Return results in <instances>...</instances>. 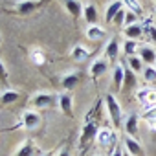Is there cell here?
Here are the masks:
<instances>
[{"label": "cell", "instance_id": "obj_16", "mask_svg": "<svg viewBox=\"0 0 156 156\" xmlns=\"http://www.w3.org/2000/svg\"><path fill=\"white\" fill-rule=\"evenodd\" d=\"M70 55H72V59H73V61H77V62H83V61L90 59V50H87L83 44H75V46L72 48Z\"/></svg>", "mask_w": 156, "mask_h": 156}, {"label": "cell", "instance_id": "obj_15", "mask_svg": "<svg viewBox=\"0 0 156 156\" xmlns=\"http://www.w3.org/2000/svg\"><path fill=\"white\" fill-rule=\"evenodd\" d=\"M64 8L73 19H79L83 15V11H85V8H83V4L79 0H64Z\"/></svg>", "mask_w": 156, "mask_h": 156}, {"label": "cell", "instance_id": "obj_7", "mask_svg": "<svg viewBox=\"0 0 156 156\" xmlns=\"http://www.w3.org/2000/svg\"><path fill=\"white\" fill-rule=\"evenodd\" d=\"M85 37L90 41V42H98V41H103L107 37V30L99 24H88L85 28Z\"/></svg>", "mask_w": 156, "mask_h": 156}, {"label": "cell", "instance_id": "obj_30", "mask_svg": "<svg viewBox=\"0 0 156 156\" xmlns=\"http://www.w3.org/2000/svg\"><path fill=\"white\" fill-rule=\"evenodd\" d=\"M149 92H151V88H149V87L140 88V90L136 92V99H138L141 105H145V103H147V98H149Z\"/></svg>", "mask_w": 156, "mask_h": 156}, {"label": "cell", "instance_id": "obj_38", "mask_svg": "<svg viewBox=\"0 0 156 156\" xmlns=\"http://www.w3.org/2000/svg\"><path fill=\"white\" fill-rule=\"evenodd\" d=\"M57 156H70V152H68V151H66V149H61V151H59V154H57Z\"/></svg>", "mask_w": 156, "mask_h": 156}, {"label": "cell", "instance_id": "obj_34", "mask_svg": "<svg viewBox=\"0 0 156 156\" xmlns=\"http://www.w3.org/2000/svg\"><path fill=\"white\" fill-rule=\"evenodd\" d=\"M143 30H145V33H147V35H149V37H151L154 42H156V26H151V24H147Z\"/></svg>", "mask_w": 156, "mask_h": 156}, {"label": "cell", "instance_id": "obj_2", "mask_svg": "<svg viewBox=\"0 0 156 156\" xmlns=\"http://www.w3.org/2000/svg\"><path fill=\"white\" fill-rule=\"evenodd\" d=\"M22 129H26V130H37L39 127H41V114L35 110V108H31V110H24L22 114H20V123H19Z\"/></svg>", "mask_w": 156, "mask_h": 156}, {"label": "cell", "instance_id": "obj_36", "mask_svg": "<svg viewBox=\"0 0 156 156\" xmlns=\"http://www.w3.org/2000/svg\"><path fill=\"white\" fill-rule=\"evenodd\" d=\"M112 156H125V147H123V145H118V147L114 149Z\"/></svg>", "mask_w": 156, "mask_h": 156}, {"label": "cell", "instance_id": "obj_8", "mask_svg": "<svg viewBox=\"0 0 156 156\" xmlns=\"http://www.w3.org/2000/svg\"><path fill=\"white\" fill-rule=\"evenodd\" d=\"M98 125H96V121H87L85 125H83V130H81V140H79V143L81 145H87L90 140H96V136H98Z\"/></svg>", "mask_w": 156, "mask_h": 156}, {"label": "cell", "instance_id": "obj_5", "mask_svg": "<svg viewBox=\"0 0 156 156\" xmlns=\"http://www.w3.org/2000/svg\"><path fill=\"white\" fill-rule=\"evenodd\" d=\"M138 129H140V116L138 114H129L125 119H123V130H125V136H130L134 140H138Z\"/></svg>", "mask_w": 156, "mask_h": 156}, {"label": "cell", "instance_id": "obj_12", "mask_svg": "<svg viewBox=\"0 0 156 156\" xmlns=\"http://www.w3.org/2000/svg\"><path fill=\"white\" fill-rule=\"evenodd\" d=\"M138 57H140L147 66H154V64H156V51H154V48H151V46H140Z\"/></svg>", "mask_w": 156, "mask_h": 156}, {"label": "cell", "instance_id": "obj_6", "mask_svg": "<svg viewBox=\"0 0 156 156\" xmlns=\"http://www.w3.org/2000/svg\"><path fill=\"white\" fill-rule=\"evenodd\" d=\"M57 105L64 116H70V118L73 116V99H72L70 92H61L57 96Z\"/></svg>", "mask_w": 156, "mask_h": 156}, {"label": "cell", "instance_id": "obj_27", "mask_svg": "<svg viewBox=\"0 0 156 156\" xmlns=\"http://www.w3.org/2000/svg\"><path fill=\"white\" fill-rule=\"evenodd\" d=\"M134 85H136V72H132L130 68H125L123 87H125V88H134Z\"/></svg>", "mask_w": 156, "mask_h": 156}, {"label": "cell", "instance_id": "obj_4", "mask_svg": "<svg viewBox=\"0 0 156 156\" xmlns=\"http://www.w3.org/2000/svg\"><path fill=\"white\" fill-rule=\"evenodd\" d=\"M31 105L33 108H48L51 105H57V96L48 94V92H39L31 98Z\"/></svg>", "mask_w": 156, "mask_h": 156}, {"label": "cell", "instance_id": "obj_9", "mask_svg": "<svg viewBox=\"0 0 156 156\" xmlns=\"http://www.w3.org/2000/svg\"><path fill=\"white\" fill-rule=\"evenodd\" d=\"M119 50H121L119 41H118L116 37H112V39H108V42H107V46H105V53H103V57H105L107 61H114V59H118Z\"/></svg>", "mask_w": 156, "mask_h": 156}, {"label": "cell", "instance_id": "obj_19", "mask_svg": "<svg viewBox=\"0 0 156 156\" xmlns=\"http://www.w3.org/2000/svg\"><path fill=\"white\" fill-rule=\"evenodd\" d=\"M37 6H39V4L35 2V0H19L17 6H15V9H17L19 15H30Z\"/></svg>", "mask_w": 156, "mask_h": 156}, {"label": "cell", "instance_id": "obj_3", "mask_svg": "<svg viewBox=\"0 0 156 156\" xmlns=\"http://www.w3.org/2000/svg\"><path fill=\"white\" fill-rule=\"evenodd\" d=\"M96 141H98L99 147L107 149V147H110V145H114V143L118 141V134H116V130H112V129H108V127H103V129L98 130Z\"/></svg>", "mask_w": 156, "mask_h": 156}, {"label": "cell", "instance_id": "obj_40", "mask_svg": "<svg viewBox=\"0 0 156 156\" xmlns=\"http://www.w3.org/2000/svg\"><path fill=\"white\" fill-rule=\"evenodd\" d=\"M125 156H132V154H130V152H127V151H125Z\"/></svg>", "mask_w": 156, "mask_h": 156}, {"label": "cell", "instance_id": "obj_18", "mask_svg": "<svg viewBox=\"0 0 156 156\" xmlns=\"http://www.w3.org/2000/svg\"><path fill=\"white\" fill-rule=\"evenodd\" d=\"M143 33H145V30H143V26H141L140 22H138V24H132V26H129V28H123L125 39H130V41H138Z\"/></svg>", "mask_w": 156, "mask_h": 156}, {"label": "cell", "instance_id": "obj_21", "mask_svg": "<svg viewBox=\"0 0 156 156\" xmlns=\"http://www.w3.org/2000/svg\"><path fill=\"white\" fill-rule=\"evenodd\" d=\"M121 50L127 57H132V55H138L140 51V44L136 41H130V39H125V42L121 44Z\"/></svg>", "mask_w": 156, "mask_h": 156}, {"label": "cell", "instance_id": "obj_29", "mask_svg": "<svg viewBox=\"0 0 156 156\" xmlns=\"http://www.w3.org/2000/svg\"><path fill=\"white\" fill-rule=\"evenodd\" d=\"M141 118H143L145 123H147V121H156V107H147V108H143Z\"/></svg>", "mask_w": 156, "mask_h": 156}, {"label": "cell", "instance_id": "obj_33", "mask_svg": "<svg viewBox=\"0 0 156 156\" xmlns=\"http://www.w3.org/2000/svg\"><path fill=\"white\" fill-rule=\"evenodd\" d=\"M147 107H156V90H152V88L149 92V98H147V103L143 105V108H147Z\"/></svg>", "mask_w": 156, "mask_h": 156}, {"label": "cell", "instance_id": "obj_24", "mask_svg": "<svg viewBox=\"0 0 156 156\" xmlns=\"http://www.w3.org/2000/svg\"><path fill=\"white\" fill-rule=\"evenodd\" d=\"M33 152H35L33 141H31V140H26V141L19 147V151L15 152V156H33Z\"/></svg>", "mask_w": 156, "mask_h": 156}, {"label": "cell", "instance_id": "obj_25", "mask_svg": "<svg viewBox=\"0 0 156 156\" xmlns=\"http://www.w3.org/2000/svg\"><path fill=\"white\" fill-rule=\"evenodd\" d=\"M127 64H129V68L132 70V72H143V61L138 57V55H132V57H127Z\"/></svg>", "mask_w": 156, "mask_h": 156}, {"label": "cell", "instance_id": "obj_1", "mask_svg": "<svg viewBox=\"0 0 156 156\" xmlns=\"http://www.w3.org/2000/svg\"><path fill=\"white\" fill-rule=\"evenodd\" d=\"M105 105H107V112H108L110 121H112V123H114V127L118 129V127L123 123V110H121L119 101L116 99V96L107 94V98H105Z\"/></svg>", "mask_w": 156, "mask_h": 156}, {"label": "cell", "instance_id": "obj_14", "mask_svg": "<svg viewBox=\"0 0 156 156\" xmlns=\"http://www.w3.org/2000/svg\"><path fill=\"white\" fill-rule=\"evenodd\" d=\"M123 147H125V151L130 152L132 156H143V149H141L140 141L134 140V138H130V136H125V140H123Z\"/></svg>", "mask_w": 156, "mask_h": 156}, {"label": "cell", "instance_id": "obj_10", "mask_svg": "<svg viewBox=\"0 0 156 156\" xmlns=\"http://www.w3.org/2000/svg\"><path fill=\"white\" fill-rule=\"evenodd\" d=\"M123 79H125V66L116 62L114 70H112V85H114V90L119 92L123 90Z\"/></svg>", "mask_w": 156, "mask_h": 156}, {"label": "cell", "instance_id": "obj_39", "mask_svg": "<svg viewBox=\"0 0 156 156\" xmlns=\"http://www.w3.org/2000/svg\"><path fill=\"white\" fill-rule=\"evenodd\" d=\"M42 156H53V152L50 151V152H46V154H42Z\"/></svg>", "mask_w": 156, "mask_h": 156}, {"label": "cell", "instance_id": "obj_17", "mask_svg": "<svg viewBox=\"0 0 156 156\" xmlns=\"http://www.w3.org/2000/svg\"><path fill=\"white\" fill-rule=\"evenodd\" d=\"M61 85H62L64 92L75 88L77 85H79V73H77V72H70V73H66L62 79H61Z\"/></svg>", "mask_w": 156, "mask_h": 156}, {"label": "cell", "instance_id": "obj_26", "mask_svg": "<svg viewBox=\"0 0 156 156\" xmlns=\"http://www.w3.org/2000/svg\"><path fill=\"white\" fill-rule=\"evenodd\" d=\"M121 2H123L125 9H129V11H132V13H136V15L143 13V6L140 4V0H121Z\"/></svg>", "mask_w": 156, "mask_h": 156}, {"label": "cell", "instance_id": "obj_13", "mask_svg": "<svg viewBox=\"0 0 156 156\" xmlns=\"http://www.w3.org/2000/svg\"><path fill=\"white\" fill-rule=\"evenodd\" d=\"M123 8H125V6H123L121 0H112V2L108 4V8H107V11H105V22H107V24H112V22H114V17H116Z\"/></svg>", "mask_w": 156, "mask_h": 156}, {"label": "cell", "instance_id": "obj_28", "mask_svg": "<svg viewBox=\"0 0 156 156\" xmlns=\"http://www.w3.org/2000/svg\"><path fill=\"white\" fill-rule=\"evenodd\" d=\"M143 81L145 83H154L156 81V68L154 66H145L143 68Z\"/></svg>", "mask_w": 156, "mask_h": 156}, {"label": "cell", "instance_id": "obj_22", "mask_svg": "<svg viewBox=\"0 0 156 156\" xmlns=\"http://www.w3.org/2000/svg\"><path fill=\"white\" fill-rule=\"evenodd\" d=\"M85 15V20L88 22V24H98V9H96V6L94 4H88V6H85V11H83Z\"/></svg>", "mask_w": 156, "mask_h": 156}, {"label": "cell", "instance_id": "obj_42", "mask_svg": "<svg viewBox=\"0 0 156 156\" xmlns=\"http://www.w3.org/2000/svg\"><path fill=\"white\" fill-rule=\"evenodd\" d=\"M154 2H156V0H154Z\"/></svg>", "mask_w": 156, "mask_h": 156}, {"label": "cell", "instance_id": "obj_31", "mask_svg": "<svg viewBox=\"0 0 156 156\" xmlns=\"http://www.w3.org/2000/svg\"><path fill=\"white\" fill-rule=\"evenodd\" d=\"M132 24H138V15L127 9V15H125V24H123V28H129V26H132Z\"/></svg>", "mask_w": 156, "mask_h": 156}, {"label": "cell", "instance_id": "obj_35", "mask_svg": "<svg viewBox=\"0 0 156 156\" xmlns=\"http://www.w3.org/2000/svg\"><path fill=\"white\" fill-rule=\"evenodd\" d=\"M0 81H8V70H6V66H4V62L0 61Z\"/></svg>", "mask_w": 156, "mask_h": 156}, {"label": "cell", "instance_id": "obj_23", "mask_svg": "<svg viewBox=\"0 0 156 156\" xmlns=\"http://www.w3.org/2000/svg\"><path fill=\"white\" fill-rule=\"evenodd\" d=\"M30 59H31V62H33L35 66H44V64H46V55H44V51L39 50V48H35V50L30 51Z\"/></svg>", "mask_w": 156, "mask_h": 156}, {"label": "cell", "instance_id": "obj_20", "mask_svg": "<svg viewBox=\"0 0 156 156\" xmlns=\"http://www.w3.org/2000/svg\"><path fill=\"white\" fill-rule=\"evenodd\" d=\"M19 98H20V94L15 88H8V90L2 92V96H0V103L2 105H11V103L19 101Z\"/></svg>", "mask_w": 156, "mask_h": 156}, {"label": "cell", "instance_id": "obj_37", "mask_svg": "<svg viewBox=\"0 0 156 156\" xmlns=\"http://www.w3.org/2000/svg\"><path fill=\"white\" fill-rule=\"evenodd\" d=\"M147 127H149L151 130H156V121H147Z\"/></svg>", "mask_w": 156, "mask_h": 156}, {"label": "cell", "instance_id": "obj_11", "mask_svg": "<svg viewBox=\"0 0 156 156\" xmlns=\"http://www.w3.org/2000/svg\"><path fill=\"white\" fill-rule=\"evenodd\" d=\"M107 70H108V61L105 57H99L90 64V75L94 79H98V77H101L103 73H107Z\"/></svg>", "mask_w": 156, "mask_h": 156}, {"label": "cell", "instance_id": "obj_41", "mask_svg": "<svg viewBox=\"0 0 156 156\" xmlns=\"http://www.w3.org/2000/svg\"><path fill=\"white\" fill-rule=\"evenodd\" d=\"M0 42H2V37H0Z\"/></svg>", "mask_w": 156, "mask_h": 156}, {"label": "cell", "instance_id": "obj_32", "mask_svg": "<svg viewBox=\"0 0 156 156\" xmlns=\"http://www.w3.org/2000/svg\"><path fill=\"white\" fill-rule=\"evenodd\" d=\"M125 15H127V9L123 8V9L114 17V22H112V24H116V26H123V24H125Z\"/></svg>", "mask_w": 156, "mask_h": 156}]
</instances>
